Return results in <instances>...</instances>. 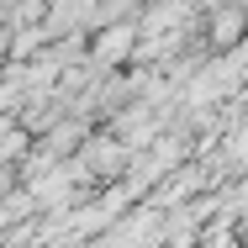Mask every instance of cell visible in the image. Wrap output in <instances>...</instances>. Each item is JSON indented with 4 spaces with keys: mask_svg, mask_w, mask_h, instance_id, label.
<instances>
[{
    "mask_svg": "<svg viewBox=\"0 0 248 248\" xmlns=\"http://www.w3.org/2000/svg\"><path fill=\"white\" fill-rule=\"evenodd\" d=\"M122 158H127L122 143H90L79 164H85V169H95V174H122Z\"/></svg>",
    "mask_w": 248,
    "mask_h": 248,
    "instance_id": "1",
    "label": "cell"
},
{
    "mask_svg": "<svg viewBox=\"0 0 248 248\" xmlns=\"http://www.w3.org/2000/svg\"><path fill=\"white\" fill-rule=\"evenodd\" d=\"M243 32V11H217L211 16V43H238Z\"/></svg>",
    "mask_w": 248,
    "mask_h": 248,
    "instance_id": "2",
    "label": "cell"
},
{
    "mask_svg": "<svg viewBox=\"0 0 248 248\" xmlns=\"http://www.w3.org/2000/svg\"><path fill=\"white\" fill-rule=\"evenodd\" d=\"M127 48H132V32H127V27H111V32L95 43V53H100V58H122Z\"/></svg>",
    "mask_w": 248,
    "mask_h": 248,
    "instance_id": "3",
    "label": "cell"
}]
</instances>
